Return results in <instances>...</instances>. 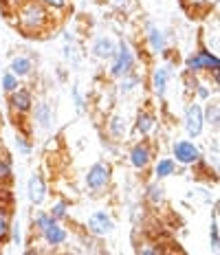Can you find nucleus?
Segmentation results:
<instances>
[{"mask_svg":"<svg viewBox=\"0 0 220 255\" xmlns=\"http://www.w3.org/2000/svg\"><path fill=\"white\" fill-rule=\"evenodd\" d=\"M211 246H218V224H211Z\"/></svg>","mask_w":220,"mask_h":255,"instance_id":"nucleus-26","label":"nucleus"},{"mask_svg":"<svg viewBox=\"0 0 220 255\" xmlns=\"http://www.w3.org/2000/svg\"><path fill=\"white\" fill-rule=\"evenodd\" d=\"M187 66H189L191 71H201V68H205V66H203V57L201 55L189 57V60H187Z\"/></svg>","mask_w":220,"mask_h":255,"instance_id":"nucleus-21","label":"nucleus"},{"mask_svg":"<svg viewBox=\"0 0 220 255\" xmlns=\"http://www.w3.org/2000/svg\"><path fill=\"white\" fill-rule=\"evenodd\" d=\"M93 53H95L97 57H112L115 55V42L108 38H101L95 42V47H93Z\"/></svg>","mask_w":220,"mask_h":255,"instance_id":"nucleus-8","label":"nucleus"},{"mask_svg":"<svg viewBox=\"0 0 220 255\" xmlns=\"http://www.w3.org/2000/svg\"><path fill=\"white\" fill-rule=\"evenodd\" d=\"M44 236H47V240H48V244H62L64 240H66V231L64 229H60L58 224H51L48 229H44Z\"/></svg>","mask_w":220,"mask_h":255,"instance_id":"nucleus-10","label":"nucleus"},{"mask_svg":"<svg viewBox=\"0 0 220 255\" xmlns=\"http://www.w3.org/2000/svg\"><path fill=\"white\" fill-rule=\"evenodd\" d=\"M172 172H174V163L170 161V159L158 161V165H157V176H158V178H165V176H170Z\"/></svg>","mask_w":220,"mask_h":255,"instance_id":"nucleus-15","label":"nucleus"},{"mask_svg":"<svg viewBox=\"0 0 220 255\" xmlns=\"http://www.w3.org/2000/svg\"><path fill=\"white\" fill-rule=\"evenodd\" d=\"M154 126V119L150 117V114H139V119H137V128H139V132H150Z\"/></svg>","mask_w":220,"mask_h":255,"instance_id":"nucleus-16","label":"nucleus"},{"mask_svg":"<svg viewBox=\"0 0 220 255\" xmlns=\"http://www.w3.org/2000/svg\"><path fill=\"white\" fill-rule=\"evenodd\" d=\"M20 227H14V240H16V244H20V231H18Z\"/></svg>","mask_w":220,"mask_h":255,"instance_id":"nucleus-29","label":"nucleus"},{"mask_svg":"<svg viewBox=\"0 0 220 255\" xmlns=\"http://www.w3.org/2000/svg\"><path fill=\"white\" fill-rule=\"evenodd\" d=\"M64 213H66V205L60 203L53 207V218H64Z\"/></svg>","mask_w":220,"mask_h":255,"instance_id":"nucleus-24","label":"nucleus"},{"mask_svg":"<svg viewBox=\"0 0 220 255\" xmlns=\"http://www.w3.org/2000/svg\"><path fill=\"white\" fill-rule=\"evenodd\" d=\"M35 119H38V123H40L42 128H47V126H48V106H47V104L38 106V112H35Z\"/></svg>","mask_w":220,"mask_h":255,"instance_id":"nucleus-20","label":"nucleus"},{"mask_svg":"<svg viewBox=\"0 0 220 255\" xmlns=\"http://www.w3.org/2000/svg\"><path fill=\"white\" fill-rule=\"evenodd\" d=\"M161 196H163V189L161 187H157V185H154V187H150V198H152L154 203H157V200H161Z\"/></svg>","mask_w":220,"mask_h":255,"instance_id":"nucleus-25","label":"nucleus"},{"mask_svg":"<svg viewBox=\"0 0 220 255\" xmlns=\"http://www.w3.org/2000/svg\"><path fill=\"white\" fill-rule=\"evenodd\" d=\"M112 220H110L108 216H106L104 211H97L91 216V220H88V229H91L95 236H106L108 231H112Z\"/></svg>","mask_w":220,"mask_h":255,"instance_id":"nucleus-3","label":"nucleus"},{"mask_svg":"<svg viewBox=\"0 0 220 255\" xmlns=\"http://www.w3.org/2000/svg\"><path fill=\"white\" fill-rule=\"evenodd\" d=\"M108 174H110V170H108L106 165H101V163L93 165V167H91V172H88V176H86L88 187H93V189H101L106 183H108Z\"/></svg>","mask_w":220,"mask_h":255,"instance_id":"nucleus-5","label":"nucleus"},{"mask_svg":"<svg viewBox=\"0 0 220 255\" xmlns=\"http://www.w3.org/2000/svg\"><path fill=\"white\" fill-rule=\"evenodd\" d=\"M2 86H5V90H16L18 88V81H16V77L14 75H5V80H2Z\"/></svg>","mask_w":220,"mask_h":255,"instance_id":"nucleus-22","label":"nucleus"},{"mask_svg":"<svg viewBox=\"0 0 220 255\" xmlns=\"http://www.w3.org/2000/svg\"><path fill=\"white\" fill-rule=\"evenodd\" d=\"M29 198H31V203H35V205H40L44 200V183H42V176H31V180H29Z\"/></svg>","mask_w":220,"mask_h":255,"instance_id":"nucleus-7","label":"nucleus"},{"mask_svg":"<svg viewBox=\"0 0 220 255\" xmlns=\"http://www.w3.org/2000/svg\"><path fill=\"white\" fill-rule=\"evenodd\" d=\"M207 119H209L214 126H218V106H209V108H207Z\"/></svg>","mask_w":220,"mask_h":255,"instance_id":"nucleus-23","label":"nucleus"},{"mask_svg":"<svg viewBox=\"0 0 220 255\" xmlns=\"http://www.w3.org/2000/svg\"><path fill=\"white\" fill-rule=\"evenodd\" d=\"M165 84H168V68H158L154 73V90L158 95H163L165 93Z\"/></svg>","mask_w":220,"mask_h":255,"instance_id":"nucleus-12","label":"nucleus"},{"mask_svg":"<svg viewBox=\"0 0 220 255\" xmlns=\"http://www.w3.org/2000/svg\"><path fill=\"white\" fill-rule=\"evenodd\" d=\"M20 24H22V29H27V31H42L48 24L47 9H44L40 2H35V0L27 2V5L20 9Z\"/></svg>","mask_w":220,"mask_h":255,"instance_id":"nucleus-1","label":"nucleus"},{"mask_svg":"<svg viewBox=\"0 0 220 255\" xmlns=\"http://www.w3.org/2000/svg\"><path fill=\"white\" fill-rule=\"evenodd\" d=\"M0 174H9V165H0Z\"/></svg>","mask_w":220,"mask_h":255,"instance_id":"nucleus-30","label":"nucleus"},{"mask_svg":"<svg viewBox=\"0 0 220 255\" xmlns=\"http://www.w3.org/2000/svg\"><path fill=\"white\" fill-rule=\"evenodd\" d=\"M11 104H14L20 112H27V110L31 108V95L27 93V90H18V93L11 97Z\"/></svg>","mask_w":220,"mask_h":255,"instance_id":"nucleus-11","label":"nucleus"},{"mask_svg":"<svg viewBox=\"0 0 220 255\" xmlns=\"http://www.w3.org/2000/svg\"><path fill=\"white\" fill-rule=\"evenodd\" d=\"M44 2H47V5H51V7H58V9L66 5V0H44Z\"/></svg>","mask_w":220,"mask_h":255,"instance_id":"nucleus-27","label":"nucleus"},{"mask_svg":"<svg viewBox=\"0 0 220 255\" xmlns=\"http://www.w3.org/2000/svg\"><path fill=\"white\" fill-rule=\"evenodd\" d=\"M185 128L191 137H198L203 130V110L201 106H189L185 114Z\"/></svg>","mask_w":220,"mask_h":255,"instance_id":"nucleus-2","label":"nucleus"},{"mask_svg":"<svg viewBox=\"0 0 220 255\" xmlns=\"http://www.w3.org/2000/svg\"><path fill=\"white\" fill-rule=\"evenodd\" d=\"M130 66H132V55H130L128 47L121 42L119 53H117V62H115V66H112V75H126L130 71Z\"/></svg>","mask_w":220,"mask_h":255,"instance_id":"nucleus-6","label":"nucleus"},{"mask_svg":"<svg viewBox=\"0 0 220 255\" xmlns=\"http://www.w3.org/2000/svg\"><path fill=\"white\" fill-rule=\"evenodd\" d=\"M174 156H176L181 163H196L198 159H201L198 150L191 145L189 141H178V143H174Z\"/></svg>","mask_w":220,"mask_h":255,"instance_id":"nucleus-4","label":"nucleus"},{"mask_svg":"<svg viewBox=\"0 0 220 255\" xmlns=\"http://www.w3.org/2000/svg\"><path fill=\"white\" fill-rule=\"evenodd\" d=\"M110 132L115 134V137H124L126 132V121L121 117H115L112 119V123H110Z\"/></svg>","mask_w":220,"mask_h":255,"instance_id":"nucleus-19","label":"nucleus"},{"mask_svg":"<svg viewBox=\"0 0 220 255\" xmlns=\"http://www.w3.org/2000/svg\"><path fill=\"white\" fill-rule=\"evenodd\" d=\"M11 71H14L16 75H27V73L31 71V62L27 60V57H16L14 64H11Z\"/></svg>","mask_w":220,"mask_h":255,"instance_id":"nucleus-13","label":"nucleus"},{"mask_svg":"<svg viewBox=\"0 0 220 255\" xmlns=\"http://www.w3.org/2000/svg\"><path fill=\"white\" fill-rule=\"evenodd\" d=\"M150 44H152L154 51H161L163 48V33L158 29H150Z\"/></svg>","mask_w":220,"mask_h":255,"instance_id":"nucleus-18","label":"nucleus"},{"mask_svg":"<svg viewBox=\"0 0 220 255\" xmlns=\"http://www.w3.org/2000/svg\"><path fill=\"white\" fill-rule=\"evenodd\" d=\"M134 84H137V80H128V81H124V84H121V88H124V90H130Z\"/></svg>","mask_w":220,"mask_h":255,"instance_id":"nucleus-28","label":"nucleus"},{"mask_svg":"<svg viewBox=\"0 0 220 255\" xmlns=\"http://www.w3.org/2000/svg\"><path fill=\"white\" fill-rule=\"evenodd\" d=\"M198 55L203 57V66H205V68H214V71H218V68H220V62H218V57H214V55H211V53L203 51V53H198Z\"/></svg>","mask_w":220,"mask_h":255,"instance_id":"nucleus-17","label":"nucleus"},{"mask_svg":"<svg viewBox=\"0 0 220 255\" xmlns=\"http://www.w3.org/2000/svg\"><path fill=\"white\" fill-rule=\"evenodd\" d=\"M148 159H150V152L143 145H137L132 150V154H130V161H132L134 167H145L148 165Z\"/></svg>","mask_w":220,"mask_h":255,"instance_id":"nucleus-9","label":"nucleus"},{"mask_svg":"<svg viewBox=\"0 0 220 255\" xmlns=\"http://www.w3.org/2000/svg\"><path fill=\"white\" fill-rule=\"evenodd\" d=\"M115 2H117V5H121V2H126V0H115Z\"/></svg>","mask_w":220,"mask_h":255,"instance_id":"nucleus-31","label":"nucleus"},{"mask_svg":"<svg viewBox=\"0 0 220 255\" xmlns=\"http://www.w3.org/2000/svg\"><path fill=\"white\" fill-rule=\"evenodd\" d=\"M9 222H11L9 211H7L5 207H0V240H5L7 233H9V229H11Z\"/></svg>","mask_w":220,"mask_h":255,"instance_id":"nucleus-14","label":"nucleus"}]
</instances>
